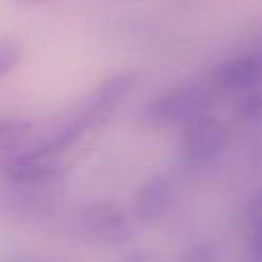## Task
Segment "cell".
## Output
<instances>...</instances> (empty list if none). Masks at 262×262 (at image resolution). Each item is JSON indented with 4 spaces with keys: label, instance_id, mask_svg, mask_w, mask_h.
I'll list each match as a JSON object with an SVG mask.
<instances>
[{
    "label": "cell",
    "instance_id": "6da1fadb",
    "mask_svg": "<svg viewBox=\"0 0 262 262\" xmlns=\"http://www.w3.org/2000/svg\"><path fill=\"white\" fill-rule=\"evenodd\" d=\"M29 127L31 125L25 119H0V158L8 156V151L27 135Z\"/></svg>",
    "mask_w": 262,
    "mask_h": 262
},
{
    "label": "cell",
    "instance_id": "7a4b0ae2",
    "mask_svg": "<svg viewBox=\"0 0 262 262\" xmlns=\"http://www.w3.org/2000/svg\"><path fill=\"white\" fill-rule=\"evenodd\" d=\"M260 72V66L256 59L252 57H244V59H235L231 61L225 70H223V78L231 84H246L250 80H254Z\"/></svg>",
    "mask_w": 262,
    "mask_h": 262
},
{
    "label": "cell",
    "instance_id": "3957f363",
    "mask_svg": "<svg viewBox=\"0 0 262 262\" xmlns=\"http://www.w3.org/2000/svg\"><path fill=\"white\" fill-rule=\"evenodd\" d=\"M20 61V47L12 41H0V78L10 74Z\"/></svg>",
    "mask_w": 262,
    "mask_h": 262
},
{
    "label": "cell",
    "instance_id": "277c9868",
    "mask_svg": "<svg viewBox=\"0 0 262 262\" xmlns=\"http://www.w3.org/2000/svg\"><path fill=\"white\" fill-rule=\"evenodd\" d=\"M20 2H49V0H20Z\"/></svg>",
    "mask_w": 262,
    "mask_h": 262
}]
</instances>
